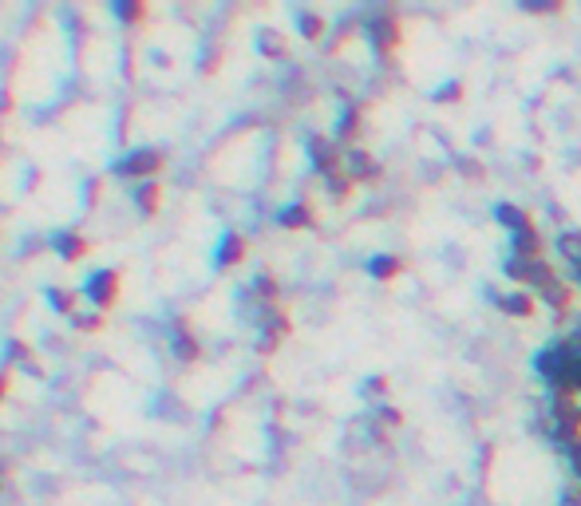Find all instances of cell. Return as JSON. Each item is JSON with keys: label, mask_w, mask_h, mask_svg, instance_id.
<instances>
[{"label": "cell", "mask_w": 581, "mask_h": 506, "mask_svg": "<svg viewBox=\"0 0 581 506\" xmlns=\"http://www.w3.org/2000/svg\"><path fill=\"white\" fill-rule=\"evenodd\" d=\"M494 214H498V222H502V226H510L514 234H522V229H534L530 214H526V210H519V206H498Z\"/></svg>", "instance_id": "1"}, {"label": "cell", "mask_w": 581, "mask_h": 506, "mask_svg": "<svg viewBox=\"0 0 581 506\" xmlns=\"http://www.w3.org/2000/svg\"><path fill=\"white\" fill-rule=\"evenodd\" d=\"M372 273H376V278H395V273H400V261H395V257H376Z\"/></svg>", "instance_id": "2"}, {"label": "cell", "mask_w": 581, "mask_h": 506, "mask_svg": "<svg viewBox=\"0 0 581 506\" xmlns=\"http://www.w3.org/2000/svg\"><path fill=\"white\" fill-rule=\"evenodd\" d=\"M502 309H506V312H522V317H526V312H530L534 305H530V297H526V293H514V297L502 301Z\"/></svg>", "instance_id": "3"}, {"label": "cell", "mask_w": 581, "mask_h": 506, "mask_svg": "<svg viewBox=\"0 0 581 506\" xmlns=\"http://www.w3.org/2000/svg\"><path fill=\"white\" fill-rule=\"evenodd\" d=\"M574 467H577V475H581V447H574Z\"/></svg>", "instance_id": "4"}]
</instances>
